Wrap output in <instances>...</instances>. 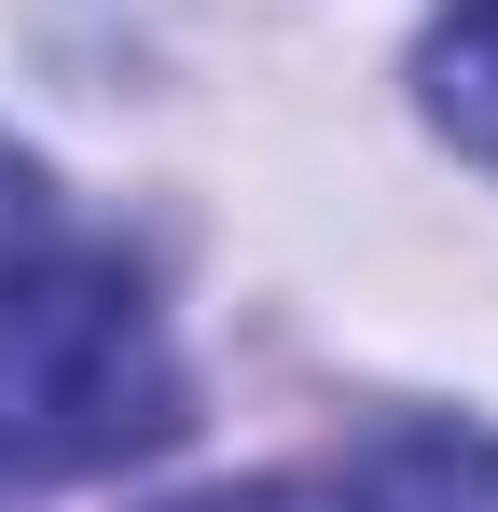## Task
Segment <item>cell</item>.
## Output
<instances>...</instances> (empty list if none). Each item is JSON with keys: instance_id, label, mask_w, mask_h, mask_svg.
Returning <instances> with one entry per match:
<instances>
[{"instance_id": "1", "label": "cell", "mask_w": 498, "mask_h": 512, "mask_svg": "<svg viewBox=\"0 0 498 512\" xmlns=\"http://www.w3.org/2000/svg\"><path fill=\"white\" fill-rule=\"evenodd\" d=\"M153 443H180V360H166L139 277L83 250L14 263L0 277V471L83 485Z\"/></svg>"}, {"instance_id": "2", "label": "cell", "mask_w": 498, "mask_h": 512, "mask_svg": "<svg viewBox=\"0 0 498 512\" xmlns=\"http://www.w3.org/2000/svg\"><path fill=\"white\" fill-rule=\"evenodd\" d=\"M360 512H498V443L485 429H402L360 457Z\"/></svg>"}, {"instance_id": "3", "label": "cell", "mask_w": 498, "mask_h": 512, "mask_svg": "<svg viewBox=\"0 0 498 512\" xmlns=\"http://www.w3.org/2000/svg\"><path fill=\"white\" fill-rule=\"evenodd\" d=\"M429 125L457 139V153H485L498 167V0H457L443 28H429Z\"/></svg>"}, {"instance_id": "4", "label": "cell", "mask_w": 498, "mask_h": 512, "mask_svg": "<svg viewBox=\"0 0 498 512\" xmlns=\"http://www.w3.org/2000/svg\"><path fill=\"white\" fill-rule=\"evenodd\" d=\"M194 512H319V499H291V485H263V499H194Z\"/></svg>"}]
</instances>
